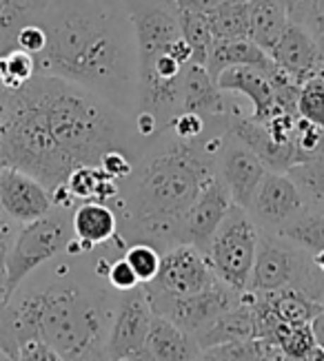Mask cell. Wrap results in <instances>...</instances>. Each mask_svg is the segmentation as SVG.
Listing matches in <instances>:
<instances>
[{
    "label": "cell",
    "instance_id": "1",
    "mask_svg": "<svg viewBox=\"0 0 324 361\" xmlns=\"http://www.w3.org/2000/svg\"><path fill=\"white\" fill-rule=\"evenodd\" d=\"M147 147L131 116L63 78L36 75L18 91H7L0 166L23 171L47 191L114 149L140 158Z\"/></svg>",
    "mask_w": 324,
    "mask_h": 361
},
{
    "label": "cell",
    "instance_id": "2",
    "mask_svg": "<svg viewBox=\"0 0 324 361\" xmlns=\"http://www.w3.org/2000/svg\"><path fill=\"white\" fill-rule=\"evenodd\" d=\"M38 23L47 47L36 75L78 85L122 114L138 111V49L125 0H47Z\"/></svg>",
    "mask_w": 324,
    "mask_h": 361
},
{
    "label": "cell",
    "instance_id": "3",
    "mask_svg": "<svg viewBox=\"0 0 324 361\" xmlns=\"http://www.w3.org/2000/svg\"><path fill=\"white\" fill-rule=\"evenodd\" d=\"M229 131V129H227ZM227 131H213L196 142L164 129L145 149L131 173L125 213L133 231L149 244H180L182 219L203 184L218 173Z\"/></svg>",
    "mask_w": 324,
    "mask_h": 361
},
{
    "label": "cell",
    "instance_id": "4",
    "mask_svg": "<svg viewBox=\"0 0 324 361\" xmlns=\"http://www.w3.org/2000/svg\"><path fill=\"white\" fill-rule=\"evenodd\" d=\"M42 339L65 361H112L102 302L78 286H52L0 310V348L16 357L27 339Z\"/></svg>",
    "mask_w": 324,
    "mask_h": 361
},
{
    "label": "cell",
    "instance_id": "5",
    "mask_svg": "<svg viewBox=\"0 0 324 361\" xmlns=\"http://www.w3.org/2000/svg\"><path fill=\"white\" fill-rule=\"evenodd\" d=\"M73 240V226L65 209L52 211L36 222L27 224L13 238L5 262V297L11 302L13 293L38 266L63 253Z\"/></svg>",
    "mask_w": 324,
    "mask_h": 361
},
{
    "label": "cell",
    "instance_id": "6",
    "mask_svg": "<svg viewBox=\"0 0 324 361\" xmlns=\"http://www.w3.org/2000/svg\"><path fill=\"white\" fill-rule=\"evenodd\" d=\"M258 244L260 233L253 217L246 209L234 207L207 248V259L215 277L238 293L249 290Z\"/></svg>",
    "mask_w": 324,
    "mask_h": 361
},
{
    "label": "cell",
    "instance_id": "7",
    "mask_svg": "<svg viewBox=\"0 0 324 361\" xmlns=\"http://www.w3.org/2000/svg\"><path fill=\"white\" fill-rule=\"evenodd\" d=\"M147 293L153 312L172 319L189 333H196L198 328H203L205 324H209L211 319L222 315L224 310L234 308L240 302V293L227 286L220 279H215L207 290L191 297H167L151 288Z\"/></svg>",
    "mask_w": 324,
    "mask_h": 361
},
{
    "label": "cell",
    "instance_id": "8",
    "mask_svg": "<svg viewBox=\"0 0 324 361\" xmlns=\"http://www.w3.org/2000/svg\"><path fill=\"white\" fill-rule=\"evenodd\" d=\"M218 279L205 250L193 244H176L162 255L158 277L151 281V290L167 297H191L207 290Z\"/></svg>",
    "mask_w": 324,
    "mask_h": 361
},
{
    "label": "cell",
    "instance_id": "9",
    "mask_svg": "<svg viewBox=\"0 0 324 361\" xmlns=\"http://www.w3.org/2000/svg\"><path fill=\"white\" fill-rule=\"evenodd\" d=\"M153 322L149 293L133 288L125 293L118 306V315L107 339V353L112 361H145L143 348Z\"/></svg>",
    "mask_w": 324,
    "mask_h": 361
},
{
    "label": "cell",
    "instance_id": "10",
    "mask_svg": "<svg viewBox=\"0 0 324 361\" xmlns=\"http://www.w3.org/2000/svg\"><path fill=\"white\" fill-rule=\"evenodd\" d=\"M306 211V202L287 173H273L267 171V176L262 178L258 191L253 195L249 215L253 222L271 233H277L291 224L293 219L300 217Z\"/></svg>",
    "mask_w": 324,
    "mask_h": 361
},
{
    "label": "cell",
    "instance_id": "11",
    "mask_svg": "<svg viewBox=\"0 0 324 361\" xmlns=\"http://www.w3.org/2000/svg\"><path fill=\"white\" fill-rule=\"evenodd\" d=\"M234 207L236 204L231 200L224 182L215 173L203 184L196 202L191 204L187 215H184L180 228V244H193L207 253L215 231L220 228L224 217Z\"/></svg>",
    "mask_w": 324,
    "mask_h": 361
},
{
    "label": "cell",
    "instance_id": "12",
    "mask_svg": "<svg viewBox=\"0 0 324 361\" xmlns=\"http://www.w3.org/2000/svg\"><path fill=\"white\" fill-rule=\"evenodd\" d=\"M218 176L224 182L236 207L249 211L258 186L262 178L267 176V166L262 164V160L249 147L242 145L234 135H229L227 131L224 147L218 158Z\"/></svg>",
    "mask_w": 324,
    "mask_h": 361
},
{
    "label": "cell",
    "instance_id": "13",
    "mask_svg": "<svg viewBox=\"0 0 324 361\" xmlns=\"http://www.w3.org/2000/svg\"><path fill=\"white\" fill-rule=\"evenodd\" d=\"M0 209L11 222L27 226L52 213L54 202L36 178L18 169L0 166Z\"/></svg>",
    "mask_w": 324,
    "mask_h": 361
},
{
    "label": "cell",
    "instance_id": "14",
    "mask_svg": "<svg viewBox=\"0 0 324 361\" xmlns=\"http://www.w3.org/2000/svg\"><path fill=\"white\" fill-rule=\"evenodd\" d=\"M269 56L273 65L298 85L313 78L324 65V54L320 49L318 38L304 25L298 23H291L287 27L282 38L273 44Z\"/></svg>",
    "mask_w": 324,
    "mask_h": 361
},
{
    "label": "cell",
    "instance_id": "15",
    "mask_svg": "<svg viewBox=\"0 0 324 361\" xmlns=\"http://www.w3.org/2000/svg\"><path fill=\"white\" fill-rule=\"evenodd\" d=\"M256 302L258 297L256 293H240V302L224 310L222 315L211 319L203 328H198L193 333L198 346L203 350H209L213 346H222V343L231 341H246V339H256L258 328H256Z\"/></svg>",
    "mask_w": 324,
    "mask_h": 361
},
{
    "label": "cell",
    "instance_id": "16",
    "mask_svg": "<svg viewBox=\"0 0 324 361\" xmlns=\"http://www.w3.org/2000/svg\"><path fill=\"white\" fill-rule=\"evenodd\" d=\"M229 135H234L242 145L249 147L262 160V164L267 166V171H273V173H287V171L296 164L293 145H277L269 135L265 124L244 116L240 111V106L236 104L229 118Z\"/></svg>",
    "mask_w": 324,
    "mask_h": 361
},
{
    "label": "cell",
    "instance_id": "17",
    "mask_svg": "<svg viewBox=\"0 0 324 361\" xmlns=\"http://www.w3.org/2000/svg\"><path fill=\"white\" fill-rule=\"evenodd\" d=\"M271 71H262L256 67H231L215 78V85L224 93H240V96H244L253 104L249 118L256 122H267L275 111H280L275 106V93L269 78Z\"/></svg>",
    "mask_w": 324,
    "mask_h": 361
},
{
    "label": "cell",
    "instance_id": "18",
    "mask_svg": "<svg viewBox=\"0 0 324 361\" xmlns=\"http://www.w3.org/2000/svg\"><path fill=\"white\" fill-rule=\"evenodd\" d=\"M296 273H298L296 257H293V253L284 244H280L273 238L260 240L249 288L256 295L282 290L291 286V281L296 279Z\"/></svg>",
    "mask_w": 324,
    "mask_h": 361
},
{
    "label": "cell",
    "instance_id": "19",
    "mask_svg": "<svg viewBox=\"0 0 324 361\" xmlns=\"http://www.w3.org/2000/svg\"><path fill=\"white\" fill-rule=\"evenodd\" d=\"M182 111H193L211 120H229L234 104L218 89L205 65H191L182 73Z\"/></svg>",
    "mask_w": 324,
    "mask_h": 361
},
{
    "label": "cell",
    "instance_id": "20",
    "mask_svg": "<svg viewBox=\"0 0 324 361\" xmlns=\"http://www.w3.org/2000/svg\"><path fill=\"white\" fill-rule=\"evenodd\" d=\"M200 355H203V348L198 346L193 333L153 312V322L143 348L145 361H198Z\"/></svg>",
    "mask_w": 324,
    "mask_h": 361
},
{
    "label": "cell",
    "instance_id": "21",
    "mask_svg": "<svg viewBox=\"0 0 324 361\" xmlns=\"http://www.w3.org/2000/svg\"><path fill=\"white\" fill-rule=\"evenodd\" d=\"M71 226L76 240L83 244V250H89L114 238L118 217L116 211L102 202H83L71 213Z\"/></svg>",
    "mask_w": 324,
    "mask_h": 361
},
{
    "label": "cell",
    "instance_id": "22",
    "mask_svg": "<svg viewBox=\"0 0 324 361\" xmlns=\"http://www.w3.org/2000/svg\"><path fill=\"white\" fill-rule=\"evenodd\" d=\"M205 67L215 80L224 69L231 67H256L262 71H271L275 65L265 49H260L253 40L244 38V40H215Z\"/></svg>",
    "mask_w": 324,
    "mask_h": 361
},
{
    "label": "cell",
    "instance_id": "23",
    "mask_svg": "<svg viewBox=\"0 0 324 361\" xmlns=\"http://www.w3.org/2000/svg\"><path fill=\"white\" fill-rule=\"evenodd\" d=\"M291 25L282 0H249V38L267 54Z\"/></svg>",
    "mask_w": 324,
    "mask_h": 361
},
{
    "label": "cell",
    "instance_id": "24",
    "mask_svg": "<svg viewBox=\"0 0 324 361\" xmlns=\"http://www.w3.org/2000/svg\"><path fill=\"white\" fill-rule=\"evenodd\" d=\"M267 306L275 312V317L291 324V326H304L311 324L320 312L324 310V304L313 300L311 295H306L298 288H282L275 293H267L265 297Z\"/></svg>",
    "mask_w": 324,
    "mask_h": 361
},
{
    "label": "cell",
    "instance_id": "25",
    "mask_svg": "<svg viewBox=\"0 0 324 361\" xmlns=\"http://www.w3.org/2000/svg\"><path fill=\"white\" fill-rule=\"evenodd\" d=\"M67 188L73 195V200L80 202H112L120 195L118 182L107 176L98 164H85L71 171V176L67 178Z\"/></svg>",
    "mask_w": 324,
    "mask_h": 361
},
{
    "label": "cell",
    "instance_id": "26",
    "mask_svg": "<svg viewBox=\"0 0 324 361\" xmlns=\"http://www.w3.org/2000/svg\"><path fill=\"white\" fill-rule=\"evenodd\" d=\"M275 235L316 255L320 250H324V211L306 209L300 217H296L291 224L280 228Z\"/></svg>",
    "mask_w": 324,
    "mask_h": 361
},
{
    "label": "cell",
    "instance_id": "27",
    "mask_svg": "<svg viewBox=\"0 0 324 361\" xmlns=\"http://www.w3.org/2000/svg\"><path fill=\"white\" fill-rule=\"evenodd\" d=\"M207 16L215 40L249 38V0H236V3H229Z\"/></svg>",
    "mask_w": 324,
    "mask_h": 361
},
{
    "label": "cell",
    "instance_id": "28",
    "mask_svg": "<svg viewBox=\"0 0 324 361\" xmlns=\"http://www.w3.org/2000/svg\"><path fill=\"white\" fill-rule=\"evenodd\" d=\"M287 176L300 188L306 209L324 211V155L311 162L293 164Z\"/></svg>",
    "mask_w": 324,
    "mask_h": 361
},
{
    "label": "cell",
    "instance_id": "29",
    "mask_svg": "<svg viewBox=\"0 0 324 361\" xmlns=\"http://www.w3.org/2000/svg\"><path fill=\"white\" fill-rule=\"evenodd\" d=\"M180 13V31L182 38L189 42L193 51V62L198 65H207L211 56V49L215 44V36L209 25L207 13H196V11H178Z\"/></svg>",
    "mask_w": 324,
    "mask_h": 361
},
{
    "label": "cell",
    "instance_id": "30",
    "mask_svg": "<svg viewBox=\"0 0 324 361\" xmlns=\"http://www.w3.org/2000/svg\"><path fill=\"white\" fill-rule=\"evenodd\" d=\"M32 78H36V60L23 49L0 54V87L5 91H18Z\"/></svg>",
    "mask_w": 324,
    "mask_h": 361
},
{
    "label": "cell",
    "instance_id": "31",
    "mask_svg": "<svg viewBox=\"0 0 324 361\" xmlns=\"http://www.w3.org/2000/svg\"><path fill=\"white\" fill-rule=\"evenodd\" d=\"M322 155H324V129L300 118L296 124V133H293V158H296V164L318 160Z\"/></svg>",
    "mask_w": 324,
    "mask_h": 361
},
{
    "label": "cell",
    "instance_id": "32",
    "mask_svg": "<svg viewBox=\"0 0 324 361\" xmlns=\"http://www.w3.org/2000/svg\"><path fill=\"white\" fill-rule=\"evenodd\" d=\"M267 357V346L260 339L231 341L222 346H213L203 350L198 361H262Z\"/></svg>",
    "mask_w": 324,
    "mask_h": 361
},
{
    "label": "cell",
    "instance_id": "33",
    "mask_svg": "<svg viewBox=\"0 0 324 361\" xmlns=\"http://www.w3.org/2000/svg\"><path fill=\"white\" fill-rule=\"evenodd\" d=\"M125 259L143 284H151V281L158 277L160 264H162V255L158 253V248L147 242H136L133 246H129Z\"/></svg>",
    "mask_w": 324,
    "mask_h": 361
},
{
    "label": "cell",
    "instance_id": "34",
    "mask_svg": "<svg viewBox=\"0 0 324 361\" xmlns=\"http://www.w3.org/2000/svg\"><path fill=\"white\" fill-rule=\"evenodd\" d=\"M298 118L313 122L324 129V82L318 75L308 78L300 87L298 96Z\"/></svg>",
    "mask_w": 324,
    "mask_h": 361
},
{
    "label": "cell",
    "instance_id": "35",
    "mask_svg": "<svg viewBox=\"0 0 324 361\" xmlns=\"http://www.w3.org/2000/svg\"><path fill=\"white\" fill-rule=\"evenodd\" d=\"M98 166L104 171L107 176H112L116 182H122V180H129L131 173H133V169H136V158H131L129 153L125 151H109V153H104Z\"/></svg>",
    "mask_w": 324,
    "mask_h": 361
},
{
    "label": "cell",
    "instance_id": "36",
    "mask_svg": "<svg viewBox=\"0 0 324 361\" xmlns=\"http://www.w3.org/2000/svg\"><path fill=\"white\" fill-rule=\"evenodd\" d=\"M47 47V31L42 29L40 23H27L16 38V49H23L27 54H32L34 58L40 56Z\"/></svg>",
    "mask_w": 324,
    "mask_h": 361
},
{
    "label": "cell",
    "instance_id": "37",
    "mask_svg": "<svg viewBox=\"0 0 324 361\" xmlns=\"http://www.w3.org/2000/svg\"><path fill=\"white\" fill-rule=\"evenodd\" d=\"M16 359L18 361H65L47 341H42L38 337L23 341L16 350Z\"/></svg>",
    "mask_w": 324,
    "mask_h": 361
},
{
    "label": "cell",
    "instance_id": "38",
    "mask_svg": "<svg viewBox=\"0 0 324 361\" xmlns=\"http://www.w3.org/2000/svg\"><path fill=\"white\" fill-rule=\"evenodd\" d=\"M107 277H109V284L120 290V293H129L133 288H138V284H140V279L136 277L133 269L127 264V259L122 257L118 262H114L109 266V271H107Z\"/></svg>",
    "mask_w": 324,
    "mask_h": 361
},
{
    "label": "cell",
    "instance_id": "39",
    "mask_svg": "<svg viewBox=\"0 0 324 361\" xmlns=\"http://www.w3.org/2000/svg\"><path fill=\"white\" fill-rule=\"evenodd\" d=\"M178 7V11H196V13H213L215 9H220L229 3L236 0H172Z\"/></svg>",
    "mask_w": 324,
    "mask_h": 361
},
{
    "label": "cell",
    "instance_id": "40",
    "mask_svg": "<svg viewBox=\"0 0 324 361\" xmlns=\"http://www.w3.org/2000/svg\"><path fill=\"white\" fill-rule=\"evenodd\" d=\"M287 11H289V18L291 23H298L304 25L308 23V16H311V7H313V0H282Z\"/></svg>",
    "mask_w": 324,
    "mask_h": 361
},
{
    "label": "cell",
    "instance_id": "41",
    "mask_svg": "<svg viewBox=\"0 0 324 361\" xmlns=\"http://www.w3.org/2000/svg\"><path fill=\"white\" fill-rule=\"evenodd\" d=\"M306 29L318 38V42L324 38V0H313L311 16H308Z\"/></svg>",
    "mask_w": 324,
    "mask_h": 361
},
{
    "label": "cell",
    "instance_id": "42",
    "mask_svg": "<svg viewBox=\"0 0 324 361\" xmlns=\"http://www.w3.org/2000/svg\"><path fill=\"white\" fill-rule=\"evenodd\" d=\"M311 328H313V335H316V341L322 346L324 350V310L320 312V315L311 322Z\"/></svg>",
    "mask_w": 324,
    "mask_h": 361
},
{
    "label": "cell",
    "instance_id": "43",
    "mask_svg": "<svg viewBox=\"0 0 324 361\" xmlns=\"http://www.w3.org/2000/svg\"><path fill=\"white\" fill-rule=\"evenodd\" d=\"M5 111H7V91L0 89V131H3L5 124Z\"/></svg>",
    "mask_w": 324,
    "mask_h": 361
},
{
    "label": "cell",
    "instance_id": "44",
    "mask_svg": "<svg viewBox=\"0 0 324 361\" xmlns=\"http://www.w3.org/2000/svg\"><path fill=\"white\" fill-rule=\"evenodd\" d=\"M311 264L316 266L320 275H324V250H320V253H316V255L311 257Z\"/></svg>",
    "mask_w": 324,
    "mask_h": 361
},
{
    "label": "cell",
    "instance_id": "45",
    "mask_svg": "<svg viewBox=\"0 0 324 361\" xmlns=\"http://www.w3.org/2000/svg\"><path fill=\"white\" fill-rule=\"evenodd\" d=\"M316 75H318V78H320V80H322V82H324V65H322V67H320V71H318V73H316Z\"/></svg>",
    "mask_w": 324,
    "mask_h": 361
},
{
    "label": "cell",
    "instance_id": "46",
    "mask_svg": "<svg viewBox=\"0 0 324 361\" xmlns=\"http://www.w3.org/2000/svg\"><path fill=\"white\" fill-rule=\"evenodd\" d=\"M320 49H322V54H324V38L320 40Z\"/></svg>",
    "mask_w": 324,
    "mask_h": 361
}]
</instances>
